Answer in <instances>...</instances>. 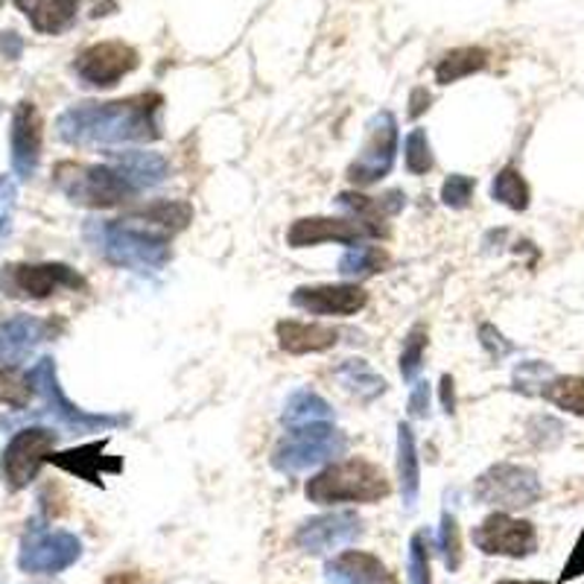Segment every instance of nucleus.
<instances>
[{
  "mask_svg": "<svg viewBox=\"0 0 584 584\" xmlns=\"http://www.w3.org/2000/svg\"><path fill=\"white\" fill-rule=\"evenodd\" d=\"M164 97L158 91H144L108 103H76L56 117V138L67 146H123L153 144L161 129Z\"/></svg>",
  "mask_w": 584,
  "mask_h": 584,
  "instance_id": "1",
  "label": "nucleus"
},
{
  "mask_svg": "<svg viewBox=\"0 0 584 584\" xmlns=\"http://www.w3.org/2000/svg\"><path fill=\"white\" fill-rule=\"evenodd\" d=\"M82 237L91 252L100 254L108 267L129 272H161L173 258L170 234L138 226L135 219H85Z\"/></svg>",
  "mask_w": 584,
  "mask_h": 584,
  "instance_id": "2",
  "label": "nucleus"
},
{
  "mask_svg": "<svg viewBox=\"0 0 584 584\" xmlns=\"http://www.w3.org/2000/svg\"><path fill=\"white\" fill-rule=\"evenodd\" d=\"M392 494V482L380 465L363 456L331 462L325 471L307 479L304 497L316 505H340V503H380Z\"/></svg>",
  "mask_w": 584,
  "mask_h": 584,
  "instance_id": "3",
  "label": "nucleus"
},
{
  "mask_svg": "<svg viewBox=\"0 0 584 584\" xmlns=\"http://www.w3.org/2000/svg\"><path fill=\"white\" fill-rule=\"evenodd\" d=\"M53 185L71 205L91 208V211H108L132 202L140 194L123 176L121 167L108 164H82V161H59L53 167Z\"/></svg>",
  "mask_w": 584,
  "mask_h": 584,
  "instance_id": "4",
  "label": "nucleus"
},
{
  "mask_svg": "<svg viewBox=\"0 0 584 584\" xmlns=\"http://www.w3.org/2000/svg\"><path fill=\"white\" fill-rule=\"evenodd\" d=\"M27 374H30V383H33L35 395L41 398V415L50 418L56 427H62V430L71 432V436L108 432L129 424V415L88 413V409H82V406L73 404V400L65 395V389H62V383H59L56 359L53 357H41Z\"/></svg>",
  "mask_w": 584,
  "mask_h": 584,
  "instance_id": "5",
  "label": "nucleus"
},
{
  "mask_svg": "<svg viewBox=\"0 0 584 584\" xmlns=\"http://www.w3.org/2000/svg\"><path fill=\"white\" fill-rule=\"evenodd\" d=\"M345 450H348V436L340 427H333V421L304 424L286 430V436L272 447L269 465L284 477H299L327 462H336Z\"/></svg>",
  "mask_w": 584,
  "mask_h": 584,
  "instance_id": "6",
  "label": "nucleus"
},
{
  "mask_svg": "<svg viewBox=\"0 0 584 584\" xmlns=\"http://www.w3.org/2000/svg\"><path fill=\"white\" fill-rule=\"evenodd\" d=\"M473 500L497 511H518L535 505L544 494L541 477L532 468L514 462H497L473 479Z\"/></svg>",
  "mask_w": 584,
  "mask_h": 584,
  "instance_id": "7",
  "label": "nucleus"
},
{
  "mask_svg": "<svg viewBox=\"0 0 584 584\" xmlns=\"http://www.w3.org/2000/svg\"><path fill=\"white\" fill-rule=\"evenodd\" d=\"M88 281L67 263H7L0 269V292L18 301H44L56 292H85Z\"/></svg>",
  "mask_w": 584,
  "mask_h": 584,
  "instance_id": "8",
  "label": "nucleus"
},
{
  "mask_svg": "<svg viewBox=\"0 0 584 584\" xmlns=\"http://www.w3.org/2000/svg\"><path fill=\"white\" fill-rule=\"evenodd\" d=\"M365 144L359 149V155L348 164V181L354 185V190H363V187H372L377 181H383L395 167V158H398V146H400V129H398V117L383 108L368 121L365 126Z\"/></svg>",
  "mask_w": 584,
  "mask_h": 584,
  "instance_id": "9",
  "label": "nucleus"
},
{
  "mask_svg": "<svg viewBox=\"0 0 584 584\" xmlns=\"http://www.w3.org/2000/svg\"><path fill=\"white\" fill-rule=\"evenodd\" d=\"M82 559V541L65 529H27L18 550V567L27 576H59Z\"/></svg>",
  "mask_w": 584,
  "mask_h": 584,
  "instance_id": "10",
  "label": "nucleus"
},
{
  "mask_svg": "<svg viewBox=\"0 0 584 584\" xmlns=\"http://www.w3.org/2000/svg\"><path fill=\"white\" fill-rule=\"evenodd\" d=\"M59 432L48 427H27L9 438L0 456V479L9 491H24L33 486L39 471L48 465V459L56 453Z\"/></svg>",
  "mask_w": 584,
  "mask_h": 584,
  "instance_id": "11",
  "label": "nucleus"
},
{
  "mask_svg": "<svg viewBox=\"0 0 584 584\" xmlns=\"http://www.w3.org/2000/svg\"><path fill=\"white\" fill-rule=\"evenodd\" d=\"M138 50L126 41H97L80 50V56L73 59V73L85 88L106 91L126 80L132 71H138Z\"/></svg>",
  "mask_w": 584,
  "mask_h": 584,
  "instance_id": "12",
  "label": "nucleus"
},
{
  "mask_svg": "<svg viewBox=\"0 0 584 584\" xmlns=\"http://www.w3.org/2000/svg\"><path fill=\"white\" fill-rule=\"evenodd\" d=\"M473 546L497 559H529L538 550V529L532 520L511 518L509 511L488 514L471 532Z\"/></svg>",
  "mask_w": 584,
  "mask_h": 584,
  "instance_id": "13",
  "label": "nucleus"
},
{
  "mask_svg": "<svg viewBox=\"0 0 584 584\" xmlns=\"http://www.w3.org/2000/svg\"><path fill=\"white\" fill-rule=\"evenodd\" d=\"M363 535L365 523L357 511H327V514L304 520L295 529L292 544L307 555H327V552L342 550V546L357 544Z\"/></svg>",
  "mask_w": 584,
  "mask_h": 584,
  "instance_id": "14",
  "label": "nucleus"
},
{
  "mask_svg": "<svg viewBox=\"0 0 584 584\" xmlns=\"http://www.w3.org/2000/svg\"><path fill=\"white\" fill-rule=\"evenodd\" d=\"M41 149H44V121L35 103L21 100L12 112V126H9V161L12 173L21 181H30L39 173Z\"/></svg>",
  "mask_w": 584,
  "mask_h": 584,
  "instance_id": "15",
  "label": "nucleus"
},
{
  "mask_svg": "<svg viewBox=\"0 0 584 584\" xmlns=\"http://www.w3.org/2000/svg\"><path fill=\"white\" fill-rule=\"evenodd\" d=\"M363 240H380V234L354 217H301L286 231L290 249H313L319 243L357 246Z\"/></svg>",
  "mask_w": 584,
  "mask_h": 584,
  "instance_id": "16",
  "label": "nucleus"
},
{
  "mask_svg": "<svg viewBox=\"0 0 584 584\" xmlns=\"http://www.w3.org/2000/svg\"><path fill=\"white\" fill-rule=\"evenodd\" d=\"M62 325H53L50 319L27 316H9L0 322V368H21L27 359L33 357L39 345L50 342Z\"/></svg>",
  "mask_w": 584,
  "mask_h": 584,
  "instance_id": "17",
  "label": "nucleus"
},
{
  "mask_svg": "<svg viewBox=\"0 0 584 584\" xmlns=\"http://www.w3.org/2000/svg\"><path fill=\"white\" fill-rule=\"evenodd\" d=\"M292 307L304 310L310 316H357L368 307V292L359 284H313L299 286L290 295Z\"/></svg>",
  "mask_w": 584,
  "mask_h": 584,
  "instance_id": "18",
  "label": "nucleus"
},
{
  "mask_svg": "<svg viewBox=\"0 0 584 584\" xmlns=\"http://www.w3.org/2000/svg\"><path fill=\"white\" fill-rule=\"evenodd\" d=\"M108 438H100V441H88V445L71 447V450H62V453H53L48 459L53 468L59 471L71 473L76 479H85L91 486L103 488V477L106 473H121L123 471V459L117 456H106Z\"/></svg>",
  "mask_w": 584,
  "mask_h": 584,
  "instance_id": "19",
  "label": "nucleus"
},
{
  "mask_svg": "<svg viewBox=\"0 0 584 584\" xmlns=\"http://www.w3.org/2000/svg\"><path fill=\"white\" fill-rule=\"evenodd\" d=\"M325 584H400L389 564L365 550H345L325 561Z\"/></svg>",
  "mask_w": 584,
  "mask_h": 584,
  "instance_id": "20",
  "label": "nucleus"
},
{
  "mask_svg": "<svg viewBox=\"0 0 584 584\" xmlns=\"http://www.w3.org/2000/svg\"><path fill=\"white\" fill-rule=\"evenodd\" d=\"M406 194L404 190H389L383 196H368L359 190H345L336 196V208L348 217L359 219L365 226H372L380 237H389V219L404 211Z\"/></svg>",
  "mask_w": 584,
  "mask_h": 584,
  "instance_id": "21",
  "label": "nucleus"
},
{
  "mask_svg": "<svg viewBox=\"0 0 584 584\" xmlns=\"http://www.w3.org/2000/svg\"><path fill=\"white\" fill-rule=\"evenodd\" d=\"M278 348L292 357H304V354H325L336 348L340 331L331 325H319V322H299V319H281L275 325Z\"/></svg>",
  "mask_w": 584,
  "mask_h": 584,
  "instance_id": "22",
  "label": "nucleus"
},
{
  "mask_svg": "<svg viewBox=\"0 0 584 584\" xmlns=\"http://www.w3.org/2000/svg\"><path fill=\"white\" fill-rule=\"evenodd\" d=\"M108 161L121 167L123 176L138 187V190H153L170 179V161L161 153L153 149H126V153H108Z\"/></svg>",
  "mask_w": 584,
  "mask_h": 584,
  "instance_id": "23",
  "label": "nucleus"
},
{
  "mask_svg": "<svg viewBox=\"0 0 584 584\" xmlns=\"http://www.w3.org/2000/svg\"><path fill=\"white\" fill-rule=\"evenodd\" d=\"M18 12H24L35 33L62 35L76 24L80 0H15Z\"/></svg>",
  "mask_w": 584,
  "mask_h": 584,
  "instance_id": "24",
  "label": "nucleus"
},
{
  "mask_svg": "<svg viewBox=\"0 0 584 584\" xmlns=\"http://www.w3.org/2000/svg\"><path fill=\"white\" fill-rule=\"evenodd\" d=\"M398 486L404 509L413 511L421 494V456H418L413 427L406 421L398 424Z\"/></svg>",
  "mask_w": 584,
  "mask_h": 584,
  "instance_id": "25",
  "label": "nucleus"
},
{
  "mask_svg": "<svg viewBox=\"0 0 584 584\" xmlns=\"http://www.w3.org/2000/svg\"><path fill=\"white\" fill-rule=\"evenodd\" d=\"M129 219L144 222V226L173 237L190 226V219H194V208H190L187 202H181V199H155V202L135 208V211L129 213Z\"/></svg>",
  "mask_w": 584,
  "mask_h": 584,
  "instance_id": "26",
  "label": "nucleus"
},
{
  "mask_svg": "<svg viewBox=\"0 0 584 584\" xmlns=\"http://www.w3.org/2000/svg\"><path fill=\"white\" fill-rule=\"evenodd\" d=\"M333 377H336L351 395H357L363 404H372V400H377L389 389V383L383 380L380 374L374 372L372 365L359 357H348L342 359L340 365H333Z\"/></svg>",
  "mask_w": 584,
  "mask_h": 584,
  "instance_id": "27",
  "label": "nucleus"
},
{
  "mask_svg": "<svg viewBox=\"0 0 584 584\" xmlns=\"http://www.w3.org/2000/svg\"><path fill=\"white\" fill-rule=\"evenodd\" d=\"M322 421H333V406L316 389H295L286 398L284 413H281V424H284L286 430Z\"/></svg>",
  "mask_w": 584,
  "mask_h": 584,
  "instance_id": "28",
  "label": "nucleus"
},
{
  "mask_svg": "<svg viewBox=\"0 0 584 584\" xmlns=\"http://www.w3.org/2000/svg\"><path fill=\"white\" fill-rule=\"evenodd\" d=\"M392 263V254L380 246H351L348 252L340 258V275L351 284H359L365 278H374L386 272Z\"/></svg>",
  "mask_w": 584,
  "mask_h": 584,
  "instance_id": "29",
  "label": "nucleus"
},
{
  "mask_svg": "<svg viewBox=\"0 0 584 584\" xmlns=\"http://www.w3.org/2000/svg\"><path fill=\"white\" fill-rule=\"evenodd\" d=\"M488 53L486 48H456L447 50L445 56L438 59L436 65V82L438 85H453V82L471 76V73L486 71L488 67Z\"/></svg>",
  "mask_w": 584,
  "mask_h": 584,
  "instance_id": "30",
  "label": "nucleus"
},
{
  "mask_svg": "<svg viewBox=\"0 0 584 584\" xmlns=\"http://www.w3.org/2000/svg\"><path fill=\"white\" fill-rule=\"evenodd\" d=\"M541 398L550 400L552 406H559L570 415H584V377L576 374H552L550 380L541 389Z\"/></svg>",
  "mask_w": 584,
  "mask_h": 584,
  "instance_id": "31",
  "label": "nucleus"
},
{
  "mask_svg": "<svg viewBox=\"0 0 584 584\" xmlns=\"http://www.w3.org/2000/svg\"><path fill=\"white\" fill-rule=\"evenodd\" d=\"M491 199L505 205L509 211H526L532 190H529V181L523 179V173L509 164V167H503V170L494 176V181H491Z\"/></svg>",
  "mask_w": 584,
  "mask_h": 584,
  "instance_id": "32",
  "label": "nucleus"
},
{
  "mask_svg": "<svg viewBox=\"0 0 584 584\" xmlns=\"http://www.w3.org/2000/svg\"><path fill=\"white\" fill-rule=\"evenodd\" d=\"M438 555L445 561L447 573H456L462 567L465 550H462V529H459V520H456L453 511H441V523H438Z\"/></svg>",
  "mask_w": 584,
  "mask_h": 584,
  "instance_id": "33",
  "label": "nucleus"
},
{
  "mask_svg": "<svg viewBox=\"0 0 584 584\" xmlns=\"http://www.w3.org/2000/svg\"><path fill=\"white\" fill-rule=\"evenodd\" d=\"M430 345V333L424 325H413L404 340V351H400V377L404 383H415L424 368V354Z\"/></svg>",
  "mask_w": 584,
  "mask_h": 584,
  "instance_id": "34",
  "label": "nucleus"
},
{
  "mask_svg": "<svg viewBox=\"0 0 584 584\" xmlns=\"http://www.w3.org/2000/svg\"><path fill=\"white\" fill-rule=\"evenodd\" d=\"M404 164L409 176H427V173L436 167V158H432V146L430 135L421 126H415L404 140Z\"/></svg>",
  "mask_w": 584,
  "mask_h": 584,
  "instance_id": "35",
  "label": "nucleus"
},
{
  "mask_svg": "<svg viewBox=\"0 0 584 584\" xmlns=\"http://www.w3.org/2000/svg\"><path fill=\"white\" fill-rule=\"evenodd\" d=\"M33 395L30 374H21L18 368H0V404L9 409H27Z\"/></svg>",
  "mask_w": 584,
  "mask_h": 584,
  "instance_id": "36",
  "label": "nucleus"
},
{
  "mask_svg": "<svg viewBox=\"0 0 584 584\" xmlns=\"http://www.w3.org/2000/svg\"><path fill=\"white\" fill-rule=\"evenodd\" d=\"M406 578H409V584H432L430 544H427V535H424V532H415V535L409 538Z\"/></svg>",
  "mask_w": 584,
  "mask_h": 584,
  "instance_id": "37",
  "label": "nucleus"
},
{
  "mask_svg": "<svg viewBox=\"0 0 584 584\" xmlns=\"http://www.w3.org/2000/svg\"><path fill=\"white\" fill-rule=\"evenodd\" d=\"M552 377V365L541 363V359H529V363H520L514 368V392L520 395H541L544 383Z\"/></svg>",
  "mask_w": 584,
  "mask_h": 584,
  "instance_id": "38",
  "label": "nucleus"
},
{
  "mask_svg": "<svg viewBox=\"0 0 584 584\" xmlns=\"http://www.w3.org/2000/svg\"><path fill=\"white\" fill-rule=\"evenodd\" d=\"M473 190H477V179L465 176V173H453L447 176L445 185H441V202L450 208V211H465L473 199Z\"/></svg>",
  "mask_w": 584,
  "mask_h": 584,
  "instance_id": "39",
  "label": "nucleus"
},
{
  "mask_svg": "<svg viewBox=\"0 0 584 584\" xmlns=\"http://www.w3.org/2000/svg\"><path fill=\"white\" fill-rule=\"evenodd\" d=\"M479 345H482V348L488 351V357L497 359V363L518 351V345H514V342L505 340L503 333L497 331L494 325H488V322L486 325H479Z\"/></svg>",
  "mask_w": 584,
  "mask_h": 584,
  "instance_id": "40",
  "label": "nucleus"
},
{
  "mask_svg": "<svg viewBox=\"0 0 584 584\" xmlns=\"http://www.w3.org/2000/svg\"><path fill=\"white\" fill-rule=\"evenodd\" d=\"M15 181L7 179V176H0V240L9 234V228H12V208H15Z\"/></svg>",
  "mask_w": 584,
  "mask_h": 584,
  "instance_id": "41",
  "label": "nucleus"
},
{
  "mask_svg": "<svg viewBox=\"0 0 584 584\" xmlns=\"http://www.w3.org/2000/svg\"><path fill=\"white\" fill-rule=\"evenodd\" d=\"M430 383H413V392H409V415H413V418H430Z\"/></svg>",
  "mask_w": 584,
  "mask_h": 584,
  "instance_id": "42",
  "label": "nucleus"
},
{
  "mask_svg": "<svg viewBox=\"0 0 584 584\" xmlns=\"http://www.w3.org/2000/svg\"><path fill=\"white\" fill-rule=\"evenodd\" d=\"M578 576H584V529L582 535H578L576 546H573V552H570L567 564L561 570V582H573V578Z\"/></svg>",
  "mask_w": 584,
  "mask_h": 584,
  "instance_id": "43",
  "label": "nucleus"
},
{
  "mask_svg": "<svg viewBox=\"0 0 584 584\" xmlns=\"http://www.w3.org/2000/svg\"><path fill=\"white\" fill-rule=\"evenodd\" d=\"M430 103H432L430 91L413 88V94H409V108H406V117H409V121H418L421 114L430 112Z\"/></svg>",
  "mask_w": 584,
  "mask_h": 584,
  "instance_id": "44",
  "label": "nucleus"
},
{
  "mask_svg": "<svg viewBox=\"0 0 584 584\" xmlns=\"http://www.w3.org/2000/svg\"><path fill=\"white\" fill-rule=\"evenodd\" d=\"M438 395H441V409L447 415L456 413V380L450 374H441V383H438Z\"/></svg>",
  "mask_w": 584,
  "mask_h": 584,
  "instance_id": "45",
  "label": "nucleus"
},
{
  "mask_svg": "<svg viewBox=\"0 0 584 584\" xmlns=\"http://www.w3.org/2000/svg\"><path fill=\"white\" fill-rule=\"evenodd\" d=\"M0 50H3L9 59H18V53H21V39H18L15 33H3L0 35Z\"/></svg>",
  "mask_w": 584,
  "mask_h": 584,
  "instance_id": "46",
  "label": "nucleus"
},
{
  "mask_svg": "<svg viewBox=\"0 0 584 584\" xmlns=\"http://www.w3.org/2000/svg\"><path fill=\"white\" fill-rule=\"evenodd\" d=\"M494 584H550V582H520V578H500Z\"/></svg>",
  "mask_w": 584,
  "mask_h": 584,
  "instance_id": "47",
  "label": "nucleus"
},
{
  "mask_svg": "<svg viewBox=\"0 0 584 584\" xmlns=\"http://www.w3.org/2000/svg\"><path fill=\"white\" fill-rule=\"evenodd\" d=\"M0 7H3V0H0Z\"/></svg>",
  "mask_w": 584,
  "mask_h": 584,
  "instance_id": "48",
  "label": "nucleus"
}]
</instances>
